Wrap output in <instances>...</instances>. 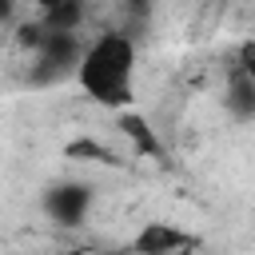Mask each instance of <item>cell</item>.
Returning a JSON list of instances; mask_svg holds the SVG:
<instances>
[{"label":"cell","instance_id":"obj_2","mask_svg":"<svg viewBox=\"0 0 255 255\" xmlns=\"http://www.w3.org/2000/svg\"><path fill=\"white\" fill-rule=\"evenodd\" d=\"M92 203H96V187H92V183H84V179L52 183V187L44 191V199H40L44 215H48L52 223H60V227H80V223L88 219Z\"/></svg>","mask_w":255,"mask_h":255},{"label":"cell","instance_id":"obj_6","mask_svg":"<svg viewBox=\"0 0 255 255\" xmlns=\"http://www.w3.org/2000/svg\"><path fill=\"white\" fill-rule=\"evenodd\" d=\"M64 159H76V163H104V167H120L124 155L108 143H100L96 135H76L64 143Z\"/></svg>","mask_w":255,"mask_h":255},{"label":"cell","instance_id":"obj_1","mask_svg":"<svg viewBox=\"0 0 255 255\" xmlns=\"http://www.w3.org/2000/svg\"><path fill=\"white\" fill-rule=\"evenodd\" d=\"M135 68H139L135 36L120 32V28H104L84 44V52L76 60V84L92 104H100V108L120 116V112L131 108Z\"/></svg>","mask_w":255,"mask_h":255},{"label":"cell","instance_id":"obj_9","mask_svg":"<svg viewBox=\"0 0 255 255\" xmlns=\"http://www.w3.org/2000/svg\"><path fill=\"white\" fill-rule=\"evenodd\" d=\"M56 255H108L104 247H92V243H80V247H60Z\"/></svg>","mask_w":255,"mask_h":255},{"label":"cell","instance_id":"obj_5","mask_svg":"<svg viewBox=\"0 0 255 255\" xmlns=\"http://www.w3.org/2000/svg\"><path fill=\"white\" fill-rule=\"evenodd\" d=\"M36 24H40L44 32L76 36V28L84 24V4H76V0H48V4H40Z\"/></svg>","mask_w":255,"mask_h":255},{"label":"cell","instance_id":"obj_8","mask_svg":"<svg viewBox=\"0 0 255 255\" xmlns=\"http://www.w3.org/2000/svg\"><path fill=\"white\" fill-rule=\"evenodd\" d=\"M44 36H48V32H44V28L36 24V16H32L28 24H20V28H16V44H20L24 52H32V56L40 52V44H44Z\"/></svg>","mask_w":255,"mask_h":255},{"label":"cell","instance_id":"obj_4","mask_svg":"<svg viewBox=\"0 0 255 255\" xmlns=\"http://www.w3.org/2000/svg\"><path fill=\"white\" fill-rule=\"evenodd\" d=\"M116 124H120V131L128 135V143H131V151L135 155H143V159H163V143H159V131L139 116V112H120L116 116Z\"/></svg>","mask_w":255,"mask_h":255},{"label":"cell","instance_id":"obj_7","mask_svg":"<svg viewBox=\"0 0 255 255\" xmlns=\"http://www.w3.org/2000/svg\"><path fill=\"white\" fill-rule=\"evenodd\" d=\"M223 104H227V112H231L235 120H255V80H247V76L231 72Z\"/></svg>","mask_w":255,"mask_h":255},{"label":"cell","instance_id":"obj_3","mask_svg":"<svg viewBox=\"0 0 255 255\" xmlns=\"http://www.w3.org/2000/svg\"><path fill=\"white\" fill-rule=\"evenodd\" d=\"M199 247V239L167 219H147L131 239H128V255H191Z\"/></svg>","mask_w":255,"mask_h":255}]
</instances>
